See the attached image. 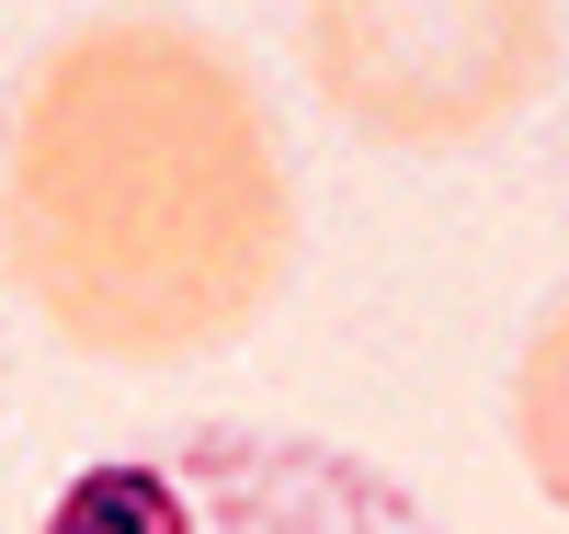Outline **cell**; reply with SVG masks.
<instances>
[{
  "label": "cell",
  "instance_id": "4",
  "mask_svg": "<svg viewBox=\"0 0 569 534\" xmlns=\"http://www.w3.org/2000/svg\"><path fill=\"white\" fill-rule=\"evenodd\" d=\"M512 455H525L536 501L569 523V296L525 330V353H512Z\"/></svg>",
  "mask_w": 569,
  "mask_h": 534
},
{
  "label": "cell",
  "instance_id": "3",
  "mask_svg": "<svg viewBox=\"0 0 569 534\" xmlns=\"http://www.w3.org/2000/svg\"><path fill=\"white\" fill-rule=\"evenodd\" d=\"M23 534H445L399 490L319 432H171L137 455H91Z\"/></svg>",
  "mask_w": 569,
  "mask_h": 534
},
{
  "label": "cell",
  "instance_id": "1",
  "mask_svg": "<svg viewBox=\"0 0 569 534\" xmlns=\"http://www.w3.org/2000/svg\"><path fill=\"white\" fill-rule=\"evenodd\" d=\"M297 171L206 23L91 12L0 103V284L80 364L171 375L284 296Z\"/></svg>",
  "mask_w": 569,
  "mask_h": 534
},
{
  "label": "cell",
  "instance_id": "2",
  "mask_svg": "<svg viewBox=\"0 0 569 534\" xmlns=\"http://www.w3.org/2000/svg\"><path fill=\"white\" fill-rule=\"evenodd\" d=\"M297 69L376 149H479L558 80V12L536 0H330L297 12Z\"/></svg>",
  "mask_w": 569,
  "mask_h": 534
}]
</instances>
